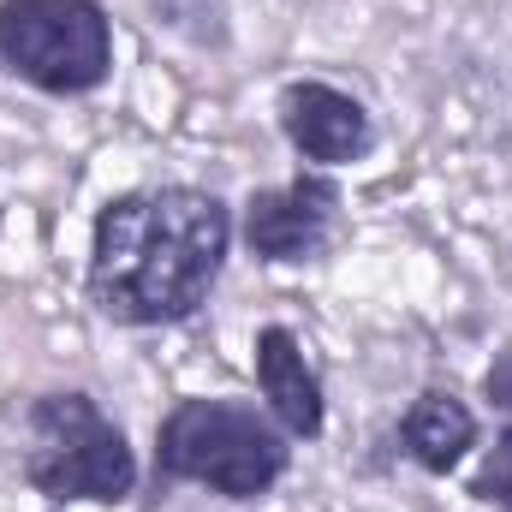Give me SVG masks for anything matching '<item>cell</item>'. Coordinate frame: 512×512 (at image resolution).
<instances>
[{
  "label": "cell",
  "instance_id": "4",
  "mask_svg": "<svg viewBox=\"0 0 512 512\" xmlns=\"http://www.w3.org/2000/svg\"><path fill=\"white\" fill-rule=\"evenodd\" d=\"M0 66L48 96H90L114 72L102 0H0Z\"/></svg>",
  "mask_w": 512,
  "mask_h": 512
},
{
  "label": "cell",
  "instance_id": "6",
  "mask_svg": "<svg viewBox=\"0 0 512 512\" xmlns=\"http://www.w3.org/2000/svg\"><path fill=\"white\" fill-rule=\"evenodd\" d=\"M280 131L286 143L316 161V167H346V161H364L376 126H370V108L322 78H304V84H286L280 90Z\"/></svg>",
  "mask_w": 512,
  "mask_h": 512
},
{
  "label": "cell",
  "instance_id": "2",
  "mask_svg": "<svg viewBox=\"0 0 512 512\" xmlns=\"http://www.w3.org/2000/svg\"><path fill=\"white\" fill-rule=\"evenodd\" d=\"M155 465L173 483H197L227 501H256L286 477L292 447H286V429L256 405L179 399L155 429Z\"/></svg>",
  "mask_w": 512,
  "mask_h": 512
},
{
  "label": "cell",
  "instance_id": "7",
  "mask_svg": "<svg viewBox=\"0 0 512 512\" xmlns=\"http://www.w3.org/2000/svg\"><path fill=\"white\" fill-rule=\"evenodd\" d=\"M256 387H262V399H268V417H274L292 441H316V435H322V417H328V405H322V376L310 370L298 334L280 328V322H268V328L256 334Z\"/></svg>",
  "mask_w": 512,
  "mask_h": 512
},
{
  "label": "cell",
  "instance_id": "3",
  "mask_svg": "<svg viewBox=\"0 0 512 512\" xmlns=\"http://www.w3.org/2000/svg\"><path fill=\"white\" fill-rule=\"evenodd\" d=\"M24 477L48 501H102L120 507L137 489V459H131L120 423L102 417L90 393H42L30 405V453Z\"/></svg>",
  "mask_w": 512,
  "mask_h": 512
},
{
  "label": "cell",
  "instance_id": "1",
  "mask_svg": "<svg viewBox=\"0 0 512 512\" xmlns=\"http://www.w3.org/2000/svg\"><path fill=\"white\" fill-rule=\"evenodd\" d=\"M233 245V209L197 185L126 191L96 215L90 298L120 328H167L197 316Z\"/></svg>",
  "mask_w": 512,
  "mask_h": 512
},
{
  "label": "cell",
  "instance_id": "9",
  "mask_svg": "<svg viewBox=\"0 0 512 512\" xmlns=\"http://www.w3.org/2000/svg\"><path fill=\"white\" fill-rule=\"evenodd\" d=\"M471 495H477V501H489V507H501V512H512V423L501 429V441L489 447V459H483V471H477Z\"/></svg>",
  "mask_w": 512,
  "mask_h": 512
},
{
  "label": "cell",
  "instance_id": "8",
  "mask_svg": "<svg viewBox=\"0 0 512 512\" xmlns=\"http://www.w3.org/2000/svg\"><path fill=\"white\" fill-rule=\"evenodd\" d=\"M399 441H405V453H411L429 477H447V471L477 447V417H471L465 399L429 387V393H417L411 411L399 417Z\"/></svg>",
  "mask_w": 512,
  "mask_h": 512
},
{
  "label": "cell",
  "instance_id": "5",
  "mask_svg": "<svg viewBox=\"0 0 512 512\" xmlns=\"http://www.w3.org/2000/svg\"><path fill=\"white\" fill-rule=\"evenodd\" d=\"M340 215V185L328 173H298L280 191H251L245 203V245L262 262H310L322 256Z\"/></svg>",
  "mask_w": 512,
  "mask_h": 512
}]
</instances>
